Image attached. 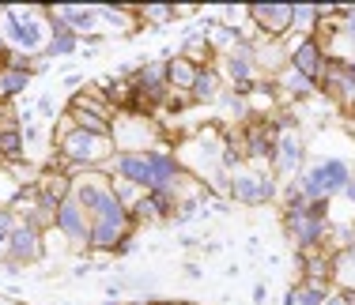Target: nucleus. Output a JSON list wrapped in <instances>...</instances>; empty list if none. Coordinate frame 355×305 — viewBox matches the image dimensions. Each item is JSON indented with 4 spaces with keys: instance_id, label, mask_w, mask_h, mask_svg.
Wrapping results in <instances>:
<instances>
[{
    "instance_id": "nucleus-1",
    "label": "nucleus",
    "mask_w": 355,
    "mask_h": 305,
    "mask_svg": "<svg viewBox=\"0 0 355 305\" xmlns=\"http://www.w3.org/2000/svg\"><path fill=\"white\" fill-rule=\"evenodd\" d=\"M80 203L98 215L95 219V230H91V241H95V245H114L117 237L125 234V211H121V203H117V196H110L106 189L87 185V189L80 192Z\"/></svg>"
},
{
    "instance_id": "nucleus-2",
    "label": "nucleus",
    "mask_w": 355,
    "mask_h": 305,
    "mask_svg": "<svg viewBox=\"0 0 355 305\" xmlns=\"http://www.w3.org/2000/svg\"><path fill=\"white\" fill-rule=\"evenodd\" d=\"M117 169H121L129 181H137V185H166L174 177V163H171V158H148V155L117 158Z\"/></svg>"
},
{
    "instance_id": "nucleus-3",
    "label": "nucleus",
    "mask_w": 355,
    "mask_h": 305,
    "mask_svg": "<svg viewBox=\"0 0 355 305\" xmlns=\"http://www.w3.org/2000/svg\"><path fill=\"white\" fill-rule=\"evenodd\" d=\"M348 181V169H344L340 163H325V166H318L314 174L306 177V185H302V192L306 196H329V192H336L340 185Z\"/></svg>"
},
{
    "instance_id": "nucleus-4",
    "label": "nucleus",
    "mask_w": 355,
    "mask_h": 305,
    "mask_svg": "<svg viewBox=\"0 0 355 305\" xmlns=\"http://www.w3.org/2000/svg\"><path fill=\"white\" fill-rule=\"evenodd\" d=\"M253 19L261 23L265 30H272V34H284L287 30V23L295 19V8H287V4H261V8H253Z\"/></svg>"
},
{
    "instance_id": "nucleus-5",
    "label": "nucleus",
    "mask_w": 355,
    "mask_h": 305,
    "mask_svg": "<svg viewBox=\"0 0 355 305\" xmlns=\"http://www.w3.org/2000/svg\"><path fill=\"white\" fill-rule=\"evenodd\" d=\"M295 72L306 75V80H318V75H321V49H318V41L306 38L299 49H295Z\"/></svg>"
},
{
    "instance_id": "nucleus-6",
    "label": "nucleus",
    "mask_w": 355,
    "mask_h": 305,
    "mask_svg": "<svg viewBox=\"0 0 355 305\" xmlns=\"http://www.w3.org/2000/svg\"><path fill=\"white\" fill-rule=\"evenodd\" d=\"M8 30H12V38L19 46H27V49L38 46V27L35 23H23V12H8Z\"/></svg>"
},
{
    "instance_id": "nucleus-7",
    "label": "nucleus",
    "mask_w": 355,
    "mask_h": 305,
    "mask_svg": "<svg viewBox=\"0 0 355 305\" xmlns=\"http://www.w3.org/2000/svg\"><path fill=\"white\" fill-rule=\"evenodd\" d=\"M234 192H239L242 200L257 203V200H265L268 192H272V185H268L265 177H239V181H234Z\"/></svg>"
},
{
    "instance_id": "nucleus-8",
    "label": "nucleus",
    "mask_w": 355,
    "mask_h": 305,
    "mask_svg": "<svg viewBox=\"0 0 355 305\" xmlns=\"http://www.w3.org/2000/svg\"><path fill=\"white\" fill-rule=\"evenodd\" d=\"M64 151H69L72 158H95L98 143H95V136H87V132H72L69 140H64Z\"/></svg>"
},
{
    "instance_id": "nucleus-9",
    "label": "nucleus",
    "mask_w": 355,
    "mask_h": 305,
    "mask_svg": "<svg viewBox=\"0 0 355 305\" xmlns=\"http://www.w3.org/2000/svg\"><path fill=\"white\" fill-rule=\"evenodd\" d=\"M57 223L64 226V234L72 237H87V226H83V215L76 203H61V211H57Z\"/></svg>"
},
{
    "instance_id": "nucleus-10",
    "label": "nucleus",
    "mask_w": 355,
    "mask_h": 305,
    "mask_svg": "<svg viewBox=\"0 0 355 305\" xmlns=\"http://www.w3.org/2000/svg\"><path fill=\"white\" fill-rule=\"evenodd\" d=\"M12 249H15V257H38V234L31 230V226L15 230V237H12Z\"/></svg>"
},
{
    "instance_id": "nucleus-11",
    "label": "nucleus",
    "mask_w": 355,
    "mask_h": 305,
    "mask_svg": "<svg viewBox=\"0 0 355 305\" xmlns=\"http://www.w3.org/2000/svg\"><path fill=\"white\" fill-rule=\"evenodd\" d=\"M166 72H171V83H178V87H193V83H197V68L189 61H174Z\"/></svg>"
},
{
    "instance_id": "nucleus-12",
    "label": "nucleus",
    "mask_w": 355,
    "mask_h": 305,
    "mask_svg": "<svg viewBox=\"0 0 355 305\" xmlns=\"http://www.w3.org/2000/svg\"><path fill=\"white\" fill-rule=\"evenodd\" d=\"M27 87V72H19V68H8V72H0V95H15V91Z\"/></svg>"
},
{
    "instance_id": "nucleus-13",
    "label": "nucleus",
    "mask_w": 355,
    "mask_h": 305,
    "mask_svg": "<svg viewBox=\"0 0 355 305\" xmlns=\"http://www.w3.org/2000/svg\"><path fill=\"white\" fill-rule=\"evenodd\" d=\"M280 151H284V155H280V166L291 169L295 163H299V155H302V143L295 140V136H284V147H280Z\"/></svg>"
},
{
    "instance_id": "nucleus-14",
    "label": "nucleus",
    "mask_w": 355,
    "mask_h": 305,
    "mask_svg": "<svg viewBox=\"0 0 355 305\" xmlns=\"http://www.w3.org/2000/svg\"><path fill=\"white\" fill-rule=\"evenodd\" d=\"M0 155H19V132L15 129L0 132Z\"/></svg>"
},
{
    "instance_id": "nucleus-15",
    "label": "nucleus",
    "mask_w": 355,
    "mask_h": 305,
    "mask_svg": "<svg viewBox=\"0 0 355 305\" xmlns=\"http://www.w3.org/2000/svg\"><path fill=\"white\" fill-rule=\"evenodd\" d=\"M64 192H69V181H64V177H46V200H49V203L61 200Z\"/></svg>"
},
{
    "instance_id": "nucleus-16",
    "label": "nucleus",
    "mask_w": 355,
    "mask_h": 305,
    "mask_svg": "<svg viewBox=\"0 0 355 305\" xmlns=\"http://www.w3.org/2000/svg\"><path fill=\"white\" fill-rule=\"evenodd\" d=\"M193 91H197L200 98H208L216 91V75L212 72H197V83H193Z\"/></svg>"
},
{
    "instance_id": "nucleus-17",
    "label": "nucleus",
    "mask_w": 355,
    "mask_h": 305,
    "mask_svg": "<svg viewBox=\"0 0 355 305\" xmlns=\"http://www.w3.org/2000/svg\"><path fill=\"white\" fill-rule=\"evenodd\" d=\"M287 305H321V294H314V290H295L291 298H287Z\"/></svg>"
},
{
    "instance_id": "nucleus-18",
    "label": "nucleus",
    "mask_w": 355,
    "mask_h": 305,
    "mask_svg": "<svg viewBox=\"0 0 355 305\" xmlns=\"http://www.w3.org/2000/svg\"><path fill=\"white\" fill-rule=\"evenodd\" d=\"M80 124H83V129H91V132H106V121H103V117L83 113V109H80Z\"/></svg>"
},
{
    "instance_id": "nucleus-19",
    "label": "nucleus",
    "mask_w": 355,
    "mask_h": 305,
    "mask_svg": "<svg viewBox=\"0 0 355 305\" xmlns=\"http://www.w3.org/2000/svg\"><path fill=\"white\" fill-rule=\"evenodd\" d=\"M53 49H57V53H69V49H72V34H61V38L53 41Z\"/></svg>"
},
{
    "instance_id": "nucleus-20",
    "label": "nucleus",
    "mask_w": 355,
    "mask_h": 305,
    "mask_svg": "<svg viewBox=\"0 0 355 305\" xmlns=\"http://www.w3.org/2000/svg\"><path fill=\"white\" fill-rule=\"evenodd\" d=\"M148 15H151V19H166V15H171V8H148Z\"/></svg>"
},
{
    "instance_id": "nucleus-21",
    "label": "nucleus",
    "mask_w": 355,
    "mask_h": 305,
    "mask_svg": "<svg viewBox=\"0 0 355 305\" xmlns=\"http://www.w3.org/2000/svg\"><path fill=\"white\" fill-rule=\"evenodd\" d=\"M348 196H352V200H355V185H348Z\"/></svg>"
},
{
    "instance_id": "nucleus-22",
    "label": "nucleus",
    "mask_w": 355,
    "mask_h": 305,
    "mask_svg": "<svg viewBox=\"0 0 355 305\" xmlns=\"http://www.w3.org/2000/svg\"><path fill=\"white\" fill-rule=\"evenodd\" d=\"M352 305H355V298H352Z\"/></svg>"
}]
</instances>
